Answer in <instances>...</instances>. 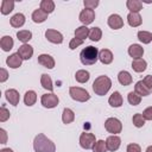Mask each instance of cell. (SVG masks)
<instances>
[{
  "mask_svg": "<svg viewBox=\"0 0 152 152\" xmlns=\"http://www.w3.org/2000/svg\"><path fill=\"white\" fill-rule=\"evenodd\" d=\"M39 8L43 10L44 12H46L49 14V13L53 12V10H55V2L52 0H42Z\"/></svg>",
  "mask_w": 152,
  "mask_h": 152,
  "instance_id": "d6a6232c",
  "label": "cell"
},
{
  "mask_svg": "<svg viewBox=\"0 0 152 152\" xmlns=\"http://www.w3.org/2000/svg\"><path fill=\"white\" fill-rule=\"evenodd\" d=\"M142 116L145 120H152V106L147 107L144 112H142Z\"/></svg>",
  "mask_w": 152,
  "mask_h": 152,
  "instance_id": "7bdbcfd3",
  "label": "cell"
},
{
  "mask_svg": "<svg viewBox=\"0 0 152 152\" xmlns=\"http://www.w3.org/2000/svg\"><path fill=\"white\" fill-rule=\"evenodd\" d=\"M94 19H95V12H94V10L84 8V10L81 11V13H80V21L84 26L91 24L94 21Z\"/></svg>",
  "mask_w": 152,
  "mask_h": 152,
  "instance_id": "ba28073f",
  "label": "cell"
},
{
  "mask_svg": "<svg viewBox=\"0 0 152 152\" xmlns=\"http://www.w3.org/2000/svg\"><path fill=\"white\" fill-rule=\"evenodd\" d=\"M101 37H102V31H101L100 27H93V28L90 30V33H89L90 40H93V42H99V40L101 39Z\"/></svg>",
  "mask_w": 152,
  "mask_h": 152,
  "instance_id": "d590c367",
  "label": "cell"
},
{
  "mask_svg": "<svg viewBox=\"0 0 152 152\" xmlns=\"http://www.w3.org/2000/svg\"><path fill=\"white\" fill-rule=\"evenodd\" d=\"M134 93H137L139 96H147L151 94V90L144 84L142 81H139L134 86Z\"/></svg>",
  "mask_w": 152,
  "mask_h": 152,
  "instance_id": "ffe728a7",
  "label": "cell"
},
{
  "mask_svg": "<svg viewBox=\"0 0 152 152\" xmlns=\"http://www.w3.org/2000/svg\"><path fill=\"white\" fill-rule=\"evenodd\" d=\"M45 38L53 44H61L63 42V34L61 32H58L56 30H51V28L45 31Z\"/></svg>",
  "mask_w": 152,
  "mask_h": 152,
  "instance_id": "9c48e42d",
  "label": "cell"
},
{
  "mask_svg": "<svg viewBox=\"0 0 152 152\" xmlns=\"http://www.w3.org/2000/svg\"><path fill=\"white\" fill-rule=\"evenodd\" d=\"M104 128L107 129V132L115 135V134H118L122 131V124L116 118H108L104 122Z\"/></svg>",
  "mask_w": 152,
  "mask_h": 152,
  "instance_id": "5b68a950",
  "label": "cell"
},
{
  "mask_svg": "<svg viewBox=\"0 0 152 152\" xmlns=\"http://www.w3.org/2000/svg\"><path fill=\"white\" fill-rule=\"evenodd\" d=\"M10 23L13 27H21L25 24V15L23 13H17L11 18Z\"/></svg>",
  "mask_w": 152,
  "mask_h": 152,
  "instance_id": "d4e9b609",
  "label": "cell"
},
{
  "mask_svg": "<svg viewBox=\"0 0 152 152\" xmlns=\"http://www.w3.org/2000/svg\"><path fill=\"white\" fill-rule=\"evenodd\" d=\"M106 151H107L106 141L104 140H97L93 147V152H106Z\"/></svg>",
  "mask_w": 152,
  "mask_h": 152,
  "instance_id": "f35d334b",
  "label": "cell"
},
{
  "mask_svg": "<svg viewBox=\"0 0 152 152\" xmlns=\"http://www.w3.org/2000/svg\"><path fill=\"white\" fill-rule=\"evenodd\" d=\"M89 33H90V30L84 25L80 26L75 30V37L78 39H82V40H84L87 37H89Z\"/></svg>",
  "mask_w": 152,
  "mask_h": 152,
  "instance_id": "f546056e",
  "label": "cell"
},
{
  "mask_svg": "<svg viewBox=\"0 0 152 152\" xmlns=\"http://www.w3.org/2000/svg\"><path fill=\"white\" fill-rule=\"evenodd\" d=\"M0 152H13L11 148H2V150H0Z\"/></svg>",
  "mask_w": 152,
  "mask_h": 152,
  "instance_id": "c3c4849f",
  "label": "cell"
},
{
  "mask_svg": "<svg viewBox=\"0 0 152 152\" xmlns=\"http://www.w3.org/2000/svg\"><path fill=\"white\" fill-rule=\"evenodd\" d=\"M5 96H6V100L12 104V106H17L19 103V100H20V96H19V93L15 90V89H7L5 91Z\"/></svg>",
  "mask_w": 152,
  "mask_h": 152,
  "instance_id": "9a60e30c",
  "label": "cell"
},
{
  "mask_svg": "<svg viewBox=\"0 0 152 152\" xmlns=\"http://www.w3.org/2000/svg\"><path fill=\"white\" fill-rule=\"evenodd\" d=\"M138 39L142 44H148L152 42V33L147 31H139L138 32Z\"/></svg>",
  "mask_w": 152,
  "mask_h": 152,
  "instance_id": "e575fe53",
  "label": "cell"
},
{
  "mask_svg": "<svg viewBox=\"0 0 152 152\" xmlns=\"http://www.w3.org/2000/svg\"><path fill=\"white\" fill-rule=\"evenodd\" d=\"M40 102H42L43 107H45V108H55V107L58 104L59 99H58V96L55 95L53 93H50V94H44V95H42Z\"/></svg>",
  "mask_w": 152,
  "mask_h": 152,
  "instance_id": "52a82bcc",
  "label": "cell"
},
{
  "mask_svg": "<svg viewBox=\"0 0 152 152\" xmlns=\"http://www.w3.org/2000/svg\"><path fill=\"white\" fill-rule=\"evenodd\" d=\"M18 53L23 59H30L33 55V48L28 44H23L18 49Z\"/></svg>",
  "mask_w": 152,
  "mask_h": 152,
  "instance_id": "2e32d148",
  "label": "cell"
},
{
  "mask_svg": "<svg viewBox=\"0 0 152 152\" xmlns=\"http://www.w3.org/2000/svg\"><path fill=\"white\" fill-rule=\"evenodd\" d=\"M8 118H10V110L6 109L5 106H1V108H0V121L5 122Z\"/></svg>",
  "mask_w": 152,
  "mask_h": 152,
  "instance_id": "60d3db41",
  "label": "cell"
},
{
  "mask_svg": "<svg viewBox=\"0 0 152 152\" xmlns=\"http://www.w3.org/2000/svg\"><path fill=\"white\" fill-rule=\"evenodd\" d=\"M146 66H147V63L145 59L142 58H138V59H133L132 62V68L135 72H142L146 70Z\"/></svg>",
  "mask_w": 152,
  "mask_h": 152,
  "instance_id": "603a6c76",
  "label": "cell"
},
{
  "mask_svg": "<svg viewBox=\"0 0 152 152\" xmlns=\"http://www.w3.org/2000/svg\"><path fill=\"white\" fill-rule=\"evenodd\" d=\"M46 19H48V13L44 12L43 10L38 8V10H36V11H33V13H32V20H33L34 23L40 24V23H44Z\"/></svg>",
  "mask_w": 152,
  "mask_h": 152,
  "instance_id": "44dd1931",
  "label": "cell"
},
{
  "mask_svg": "<svg viewBox=\"0 0 152 152\" xmlns=\"http://www.w3.org/2000/svg\"><path fill=\"white\" fill-rule=\"evenodd\" d=\"M142 82H144V84H145L150 90H152V75L145 76V78L142 80Z\"/></svg>",
  "mask_w": 152,
  "mask_h": 152,
  "instance_id": "f6af8a7d",
  "label": "cell"
},
{
  "mask_svg": "<svg viewBox=\"0 0 152 152\" xmlns=\"http://www.w3.org/2000/svg\"><path fill=\"white\" fill-rule=\"evenodd\" d=\"M118 81H119V83L122 84V86H129V84L132 83V76H131V74H129L128 71L122 70V71H120L119 75H118Z\"/></svg>",
  "mask_w": 152,
  "mask_h": 152,
  "instance_id": "cb8c5ba5",
  "label": "cell"
},
{
  "mask_svg": "<svg viewBox=\"0 0 152 152\" xmlns=\"http://www.w3.org/2000/svg\"><path fill=\"white\" fill-rule=\"evenodd\" d=\"M99 59L102 64H110L113 62V53L108 49H102L99 51Z\"/></svg>",
  "mask_w": 152,
  "mask_h": 152,
  "instance_id": "e0dca14e",
  "label": "cell"
},
{
  "mask_svg": "<svg viewBox=\"0 0 152 152\" xmlns=\"http://www.w3.org/2000/svg\"><path fill=\"white\" fill-rule=\"evenodd\" d=\"M126 5L131 13H139V11L142 10V2L139 0H127Z\"/></svg>",
  "mask_w": 152,
  "mask_h": 152,
  "instance_id": "7402d4cb",
  "label": "cell"
},
{
  "mask_svg": "<svg viewBox=\"0 0 152 152\" xmlns=\"http://www.w3.org/2000/svg\"><path fill=\"white\" fill-rule=\"evenodd\" d=\"M14 8V1H11V0H2L1 1V13L4 15L6 14H10V12H12Z\"/></svg>",
  "mask_w": 152,
  "mask_h": 152,
  "instance_id": "f1b7e54d",
  "label": "cell"
},
{
  "mask_svg": "<svg viewBox=\"0 0 152 152\" xmlns=\"http://www.w3.org/2000/svg\"><path fill=\"white\" fill-rule=\"evenodd\" d=\"M75 78H76V81H77L78 83H86V82L89 81L90 74H89L87 70H78V71H76V74H75Z\"/></svg>",
  "mask_w": 152,
  "mask_h": 152,
  "instance_id": "4dcf8cb0",
  "label": "cell"
},
{
  "mask_svg": "<svg viewBox=\"0 0 152 152\" xmlns=\"http://www.w3.org/2000/svg\"><path fill=\"white\" fill-rule=\"evenodd\" d=\"M80 59L82 62L83 65H93L96 63V61L99 59V51L95 46H86L81 53H80Z\"/></svg>",
  "mask_w": 152,
  "mask_h": 152,
  "instance_id": "3957f363",
  "label": "cell"
},
{
  "mask_svg": "<svg viewBox=\"0 0 152 152\" xmlns=\"http://www.w3.org/2000/svg\"><path fill=\"white\" fill-rule=\"evenodd\" d=\"M82 44H83V40L75 37V38H72V39L70 40V43H69V49H70V50H75L76 48H78V46L82 45Z\"/></svg>",
  "mask_w": 152,
  "mask_h": 152,
  "instance_id": "ab89813d",
  "label": "cell"
},
{
  "mask_svg": "<svg viewBox=\"0 0 152 152\" xmlns=\"http://www.w3.org/2000/svg\"><path fill=\"white\" fill-rule=\"evenodd\" d=\"M110 87H112V81L108 76H104V75L99 76L97 78H95V81L93 83V90L99 96L106 95L109 91Z\"/></svg>",
  "mask_w": 152,
  "mask_h": 152,
  "instance_id": "7a4b0ae2",
  "label": "cell"
},
{
  "mask_svg": "<svg viewBox=\"0 0 152 152\" xmlns=\"http://www.w3.org/2000/svg\"><path fill=\"white\" fill-rule=\"evenodd\" d=\"M132 121H133V125L135 127H138V128H140V127H142L145 125V119H144L142 114H139V113H137V114L133 115Z\"/></svg>",
  "mask_w": 152,
  "mask_h": 152,
  "instance_id": "74e56055",
  "label": "cell"
},
{
  "mask_svg": "<svg viewBox=\"0 0 152 152\" xmlns=\"http://www.w3.org/2000/svg\"><path fill=\"white\" fill-rule=\"evenodd\" d=\"M95 142H96V139H95V135H94L93 133H87V132H84V133H82V134L80 135V145H81V147L84 148V150H90V148H93L94 145H95Z\"/></svg>",
  "mask_w": 152,
  "mask_h": 152,
  "instance_id": "8992f818",
  "label": "cell"
},
{
  "mask_svg": "<svg viewBox=\"0 0 152 152\" xmlns=\"http://www.w3.org/2000/svg\"><path fill=\"white\" fill-rule=\"evenodd\" d=\"M128 55L134 59L141 58L142 55H144V48L141 45H139V44H132L128 48Z\"/></svg>",
  "mask_w": 152,
  "mask_h": 152,
  "instance_id": "5bb4252c",
  "label": "cell"
},
{
  "mask_svg": "<svg viewBox=\"0 0 152 152\" xmlns=\"http://www.w3.org/2000/svg\"><path fill=\"white\" fill-rule=\"evenodd\" d=\"M121 145V139L118 137V135H110L107 138L106 140V146H107V150L110 151V152H114L116 151Z\"/></svg>",
  "mask_w": 152,
  "mask_h": 152,
  "instance_id": "30bf717a",
  "label": "cell"
},
{
  "mask_svg": "<svg viewBox=\"0 0 152 152\" xmlns=\"http://www.w3.org/2000/svg\"><path fill=\"white\" fill-rule=\"evenodd\" d=\"M107 23H108V26L110 28H113V30H119V28H121L124 26V20H122V18L119 14L109 15Z\"/></svg>",
  "mask_w": 152,
  "mask_h": 152,
  "instance_id": "8fae6325",
  "label": "cell"
},
{
  "mask_svg": "<svg viewBox=\"0 0 152 152\" xmlns=\"http://www.w3.org/2000/svg\"><path fill=\"white\" fill-rule=\"evenodd\" d=\"M36 101H37V94H36V91L28 90V91L25 93V95H24V102H25L26 106H28V107L30 106H33L36 103Z\"/></svg>",
  "mask_w": 152,
  "mask_h": 152,
  "instance_id": "83f0119b",
  "label": "cell"
},
{
  "mask_svg": "<svg viewBox=\"0 0 152 152\" xmlns=\"http://www.w3.org/2000/svg\"><path fill=\"white\" fill-rule=\"evenodd\" d=\"M7 78H8V72H7V70L4 69V68H1V69H0V82L2 83V82H5Z\"/></svg>",
  "mask_w": 152,
  "mask_h": 152,
  "instance_id": "bcb514c9",
  "label": "cell"
},
{
  "mask_svg": "<svg viewBox=\"0 0 152 152\" xmlns=\"http://www.w3.org/2000/svg\"><path fill=\"white\" fill-rule=\"evenodd\" d=\"M127 21H128V25H129V26H132V27H138V26L141 25L142 19H141V17H140L139 13H131V12H129L128 15H127Z\"/></svg>",
  "mask_w": 152,
  "mask_h": 152,
  "instance_id": "d6986e66",
  "label": "cell"
},
{
  "mask_svg": "<svg viewBox=\"0 0 152 152\" xmlns=\"http://www.w3.org/2000/svg\"><path fill=\"white\" fill-rule=\"evenodd\" d=\"M38 63L48 69H52L55 66V59L48 53H42L38 56Z\"/></svg>",
  "mask_w": 152,
  "mask_h": 152,
  "instance_id": "4fadbf2b",
  "label": "cell"
},
{
  "mask_svg": "<svg viewBox=\"0 0 152 152\" xmlns=\"http://www.w3.org/2000/svg\"><path fill=\"white\" fill-rule=\"evenodd\" d=\"M17 37L20 42H23L24 44H26L31 38H32V32L28 30H21L17 32Z\"/></svg>",
  "mask_w": 152,
  "mask_h": 152,
  "instance_id": "836d02e7",
  "label": "cell"
},
{
  "mask_svg": "<svg viewBox=\"0 0 152 152\" xmlns=\"http://www.w3.org/2000/svg\"><path fill=\"white\" fill-rule=\"evenodd\" d=\"M13 44H14V42L11 36H4L0 40V46L4 51H10L13 48Z\"/></svg>",
  "mask_w": 152,
  "mask_h": 152,
  "instance_id": "484cf974",
  "label": "cell"
},
{
  "mask_svg": "<svg viewBox=\"0 0 152 152\" xmlns=\"http://www.w3.org/2000/svg\"><path fill=\"white\" fill-rule=\"evenodd\" d=\"M108 103H109L112 107H114V108L121 107V106H122V96H121V94H120L119 91H114V93L109 96Z\"/></svg>",
  "mask_w": 152,
  "mask_h": 152,
  "instance_id": "ac0fdd59",
  "label": "cell"
},
{
  "mask_svg": "<svg viewBox=\"0 0 152 152\" xmlns=\"http://www.w3.org/2000/svg\"><path fill=\"white\" fill-rule=\"evenodd\" d=\"M83 4H84V7H86V8L94 10V8L99 5V1H97V0H84Z\"/></svg>",
  "mask_w": 152,
  "mask_h": 152,
  "instance_id": "b9f144b4",
  "label": "cell"
},
{
  "mask_svg": "<svg viewBox=\"0 0 152 152\" xmlns=\"http://www.w3.org/2000/svg\"><path fill=\"white\" fill-rule=\"evenodd\" d=\"M0 135H1L0 144H6V140H7V134H6V131L1 128V129H0Z\"/></svg>",
  "mask_w": 152,
  "mask_h": 152,
  "instance_id": "7dc6e473",
  "label": "cell"
},
{
  "mask_svg": "<svg viewBox=\"0 0 152 152\" xmlns=\"http://www.w3.org/2000/svg\"><path fill=\"white\" fill-rule=\"evenodd\" d=\"M127 100H128V102H129V104H132V106H138L139 103H140V101H141V96H139L137 93H134V91H131V93H128V95H127Z\"/></svg>",
  "mask_w": 152,
  "mask_h": 152,
  "instance_id": "8d00e7d4",
  "label": "cell"
},
{
  "mask_svg": "<svg viewBox=\"0 0 152 152\" xmlns=\"http://www.w3.org/2000/svg\"><path fill=\"white\" fill-rule=\"evenodd\" d=\"M40 84L44 89L49 90V91H52L53 90V86H52V80L51 77L48 75V74H43L42 77H40Z\"/></svg>",
  "mask_w": 152,
  "mask_h": 152,
  "instance_id": "4316f807",
  "label": "cell"
},
{
  "mask_svg": "<svg viewBox=\"0 0 152 152\" xmlns=\"http://www.w3.org/2000/svg\"><path fill=\"white\" fill-rule=\"evenodd\" d=\"M69 94H70L72 100L78 101V102H86V101H88L90 99L89 93L86 89L80 88V87H70Z\"/></svg>",
  "mask_w": 152,
  "mask_h": 152,
  "instance_id": "277c9868",
  "label": "cell"
},
{
  "mask_svg": "<svg viewBox=\"0 0 152 152\" xmlns=\"http://www.w3.org/2000/svg\"><path fill=\"white\" fill-rule=\"evenodd\" d=\"M146 152H152V145H151V146H148V147L146 148Z\"/></svg>",
  "mask_w": 152,
  "mask_h": 152,
  "instance_id": "681fc988",
  "label": "cell"
},
{
  "mask_svg": "<svg viewBox=\"0 0 152 152\" xmlns=\"http://www.w3.org/2000/svg\"><path fill=\"white\" fill-rule=\"evenodd\" d=\"M33 148L36 152H56L55 144L49 138H46L43 133H39L34 137Z\"/></svg>",
  "mask_w": 152,
  "mask_h": 152,
  "instance_id": "6da1fadb",
  "label": "cell"
},
{
  "mask_svg": "<svg viewBox=\"0 0 152 152\" xmlns=\"http://www.w3.org/2000/svg\"><path fill=\"white\" fill-rule=\"evenodd\" d=\"M75 120V114L70 108H64L63 114H62V121L64 124H70Z\"/></svg>",
  "mask_w": 152,
  "mask_h": 152,
  "instance_id": "1f68e13d",
  "label": "cell"
},
{
  "mask_svg": "<svg viewBox=\"0 0 152 152\" xmlns=\"http://www.w3.org/2000/svg\"><path fill=\"white\" fill-rule=\"evenodd\" d=\"M21 63H23V58L19 56L18 52L10 55V56L7 57V59H6V64H7L10 68H12V69L19 68V66L21 65Z\"/></svg>",
  "mask_w": 152,
  "mask_h": 152,
  "instance_id": "7c38bea8",
  "label": "cell"
},
{
  "mask_svg": "<svg viewBox=\"0 0 152 152\" xmlns=\"http://www.w3.org/2000/svg\"><path fill=\"white\" fill-rule=\"evenodd\" d=\"M127 152H141V148L138 144H129L127 146Z\"/></svg>",
  "mask_w": 152,
  "mask_h": 152,
  "instance_id": "ee69618b",
  "label": "cell"
}]
</instances>
